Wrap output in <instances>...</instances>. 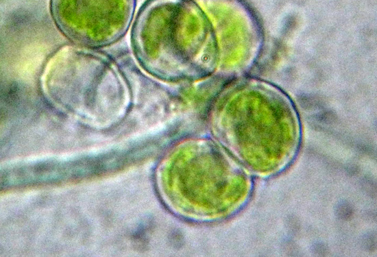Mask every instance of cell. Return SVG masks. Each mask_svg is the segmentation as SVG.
I'll return each instance as SVG.
<instances>
[{"mask_svg":"<svg viewBox=\"0 0 377 257\" xmlns=\"http://www.w3.org/2000/svg\"><path fill=\"white\" fill-rule=\"evenodd\" d=\"M41 86L56 103L89 115L101 114L127 95L125 81L108 59L73 46L62 47L48 60Z\"/></svg>","mask_w":377,"mask_h":257,"instance_id":"7a4b0ae2","label":"cell"},{"mask_svg":"<svg viewBox=\"0 0 377 257\" xmlns=\"http://www.w3.org/2000/svg\"><path fill=\"white\" fill-rule=\"evenodd\" d=\"M193 6L182 0H154L140 12L133 43L141 64L160 77H191L210 69V28L199 16L188 21Z\"/></svg>","mask_w":377,"mask_h":257,"instance_id":"6da1fadb","label":"cell"},{"mask_svg":"<svg viewBox=\"0 0 377 257\" xmlns=\"http://www.w3.org/2000/svg\"><path fill=\"white\" fill-rule=\"evenodd\" d=\"M337 215L343 219L350 218L352 215V208L347 202H342L337 207Z\"/></svg>","mask_w":377,"mask_h":257,"instance_id":"277c9868","label":"cell"},{"mask_svg":"<svg viewBox=\"0 0 377 257\" xmlns=\"http://www.w3.org/2000/svg\"><path fill=\"white\" fill-rule=\"evenodd\" d=\"M52 16L69 38L91 47L110 44L126 31L134 0H51Z\"/></svg>","mask_w":377,"mask_h":257,"instance_id":"3957f363","label":"cell"}]
</instances>
